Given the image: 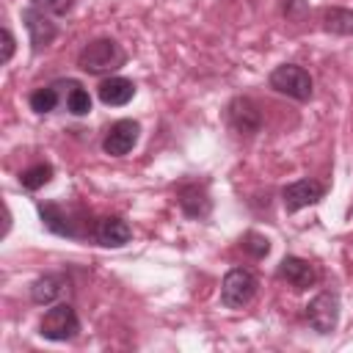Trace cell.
I'll return each instance as SVG.
<instances>
[{"label": "cell", "instance_id": "cell-1", "mask_svg": "<svg viewBox=\"0 0 353 353\" xmlns=\"http://www.w3.org/2000/svg\"><path fill=\"white\" fill-rule=\"evenodd\" d=\"M124 61H127V52L113 39H94L77 55V66L88 74H110V72L121 69Z\"/></svg>", "mask_w": 353, "mask_h": 353}, {"label": "cell", "instance_id": "cell-2", "mask_svg": "<svg viewBox=\"0 0 353 353\" xmlns=\"http://www.w3.org/2000/svg\"><path fill=\"white\" fill-rule=\"evenodd\" d=\"M268 83H270L273 91H279V94H284V97H290L295 102H309L312 94H314L312 74L303 66H298V63H281V66H276L270 72Z\"/></svg>", "mask_w": 353, "mask_h": 353}, {"label": "cell", "instance_id": "cell-3", "mask_svg": "<svg viewBox=\"0 0 353 353\" xmlns=\"http://www.w3.org/2000/svg\"><path fill=\"white\" fill-rule=\"evenodd\" d=\"M256 287H259V281H256V276L251 270L232 268L221 281V303L226 309H243V306H248L254 301Z\"/></svg>", "mask_w": 353, "mask_h": 353}, {"label": "cell", "instance_id": "cell-4", "mask_svg": "<svg viewBox=\"0 0 353 353\" xmlns=\"http://www.w3.org/2000/svg\"><path fill=\"white\" fill-rule=\"evenodd\" d=\"M80 331V320H77V312L69 306V303H52L41 323H39V334L50 342H66V339H74Z\"/></svg>", "mask_w": 353, "mask_h": 353}, {"label": "cell", "instance_id": "cell-5", "mask_svg": "<svg viewBox=\"0 0 353 353\" xmlns=\"http://www.w3.org/2000/svg\"><path fill=\"white\" fill-rule=\"evenodd\" d=\"M306 323L317 334H331L336 328V323H339V295L334 290L317 292L306 303Z\"/></svg>", "mask_w": 353, "mask_h": 353}, {"label": "cell", "instance_id": "cell-6", "mask_svg": "<svg viewBox=\"0 0 353 353\" xmlns=\"http://www.w3.org/2000/svg\"><path fill=\"white\" fill-rule=\"evenodd\" d=\"M226 124L237 132V135H256L262 130V110L251 97H234L226 105Z\"/></svg>", "mask_w": 353, "mask_h": 353}, {"label": "cell", "instance_id": "cell-7", "mask_svg": "<svg viewBox=\"0 0 353 353\" xmlns=\"http://www.w3.org/2000/svg\"><path fill=\"white\" fill-rule=\"evenodd\" d=\"M323 196H325V185L317 179H295V182L284 185V190H281V201H284L287 212H298L303 207H312Z\"/></svg>", "mask_w": 353, "mask_h": 353}, {"label": "cell", "instance_id": "cell-8", "mask_svg": "<svg viewBox=\"0 0 353 353\" xmlns=\"http://www.w3.org/2000/svg\"><path fill=\"white\" fill-rule=\"evenodd\" d=\"M138 135H141V124H138L135 119H121V121H116V124L105 132L102 149H105V154H110V157H124V154L132 152V146L138 143Z\"/></svg>", "mask_w": 353, "mask_h": 353}, {"label": "cell", "instance_id": "cell-9", "mask_svg": "<svg viewBox=\"0 0 353 353\" xmlns=\"http://www.w3.org/2000/svg\"><path fill=\"white\" fill-rule=\"evenodd\" d=\"M22 22L28 28V36H30V44H33V52H41L44 47H50L58 36V28L55 22L44 14V8H22Z\"/></svg>", "mask_w": 353, "mask_h": 353}, {"label": "cell", "instance_id": "cell-10", "mask_svg": "<svg viewBox=\"0 0 353 353\" xmlns=\"http://www.w3.org/2000/svg\"><path fill=\"white\" fill-rule=\"evenodd\" d=\"M176 201H179V210L188 218H207L210 210H212V199H210V190H207L204 182H185V185H179Z\"/></svg>", "mask_w": 353, "mask_h": 353}, {"label": "cell", "instance_id": "cell-11", "mask_svg": "<svg viewBox=\"0 0 353 353\" xmlns=\"http://www.w3.org/2000/svg\"><path fill=\"white\" fill-rule=\"evenodd\" d=\"M39 218H41V226L58 237H80L74 215L61 204H52V201L39 204Z\"/></svg>", "mask_w": 353, "mask_h": 353}, {"label": "cell", "instance_id": "cell-12", "mask_svg": "<svg viewBox=\"0 0 353 353\" xmlns=\"http://www.w3.org/2000/svg\"><path fill=\"white\" fill-rule=\"evenodd\" d=\"M279 279H284L290 287L295 290H306L317 281V268L309 262V259H301V256H284L279 262Z\"/></svg>", "mask_w": 353, "mask_h": 353}, {"label": "cell", "instance_id": "cell-13", "mask_svg": "<svg viewBox=\"0 0 353 353\" xmlns=\"http://www.w3.org/2000/svg\"><path fill=\"white\" fill-rule=\"evenodd\" d=\"M94 237H97V243L105 245V248H121V245L130 243L132 229H130V223H127L124 218H119V215H108V218H102V221L97 223Z\"/></svg>", "mask_w": 353, "mask_h": 353}, {"label": "cell", "instance_id": "cell-14", "mask_svg": "<svg viewBox=\"0 0 353 353\" xmlns=\"http://www.w3.org/2000/svg\"><path fill=\"white\" fill-rule=\"evenodd\" d=\"M97 94H99V99H102L105 105H110V108H121V105H127V102L135 97V83L127 80V77L110 74V77H105V80L99 83Z\"/></svg>", "mask_w": 353, "mask_h": 353}, {"label": "cell", "instance_id": "cell-15", "mask_svg": "<svg viewBox=\"0 0 353 353\" xmlns=\"http://www.w3.org/2000/svg\"><path fill=\"white\" fill-rule=\"evenodd\" d=\"M66 279L63 276H58V273H47V276H39L36 281H33V287H30V301L33 303H39V306H44V303H55L63 292H66Z\"/></svg>", "mask_w": 353, "mask_h": 353}, {"label": "cell", "instance_id": "cell-16", "mask_svg": "<svg viewBox=\"0 0 353 353\" xmlns=\"http://www.w3.org/2000/svg\"><path fill=\"white\" fill-rule=\"evenodd\" d=\"M323 30L334 36H353V8L331 6L323 11Z\"/></svg>", "mask_w": 353, "mask_h": 353}, {"label": "cell", "instance_id": "cell-17", "mask_svg": "<svg viewBox=\"0 0 353 353\" xmlns=\"http://www.w3.org/2000/svg\"><path fill=\"white\" fill-rule=\"evenodd\" d=\"M50 179H52V165H50V163H36V165H30V168H25V171L19 174V185H22L25 190H39V188H44Z\"/></svg>", "mask_w": 353, "mask_h": 353}, {"label": "cell", "instance_id": "cell-18", "mask_svg": "<svg viewBox=\"0 0 353 353\" xmlns=\"http://www.w3.org/2000/svg\"><path fill=\"white\" fill-rule=\"evenodd\" d=\"M66 110H69L72 116H85V113H91V97H88V91H85L80 83H74V80H69Z\"/></svg>", "mask_w": 353, "mask_h": 353}, {"label": "cell", "instance_id": "cell-19", "mask_svg": "<svg viewBox=\"0 0 353 353\" xmlns=\"http://www.w3.org/2000/svg\"><path fill=\"white\" fill-rule=\"evenodd\" d=\"M28 102H30V110H36V113H52L55 105H58V85H41V88H36L28 97Z\"/></svg>", "mask_w": 353, "mask_h": 353}, {"label": "cell", "instance_id": "cell-20", "mask_svg": "<svg viewBox=\"0 0 353 353\" xmlns=\"http://www.w3.org/2000/svg\"><path fill=\"white\" fill-rule=\"evenodd\" d=\"M240 243H243V248H245L251 256H256V259H262V256L270 254V240H268L265 234H259V232H245Z\"/></svg>", "mask_w": 353, "mask_h": 353}, {"label": "cell", "instance_id": "cell-21", "mask_svg": "<svg viewBox=\"0 0 353 353\" xmlns=\"http://www.w3.org/2000/svg\"><path fill=\"white\" fill-rule=\"evenodd\" d=\"M36 8H44V11H50V14H55V17H63V14H69L72 11V6H74V0H30Z\"/></svg>", "mask_w": 353, "mask_h": 353}, {"label": "cell", "instance_id": "cell-22", "mask_svg": "<svg viewBox=\"0 0 353 353\" xmlns=\"http://www.w3.org/2000/svg\"><path fill=\"white\" fill-rule=\"evenodd\" d=\"M306 0H281V14L287 19H301L306 14Z\"/></svg>", "mask_w": 353, "mask_h": 353}, {"label": "cell", "instance_id": "cell-23", "mask_svg": "<svg viewBox=\"0 0 353 353\" xmlns=\"http://www.w3.org/2000/svg\"><path fill=\"white\" fill-rule=\"evenodd\" d=\"M3 52H0V63H8L11 61V55H14V47H17V41H14V36H11V30L8 28H3Z\"/></svg>", "mask_w": 353, "mask_h": 353}]
</instances>
